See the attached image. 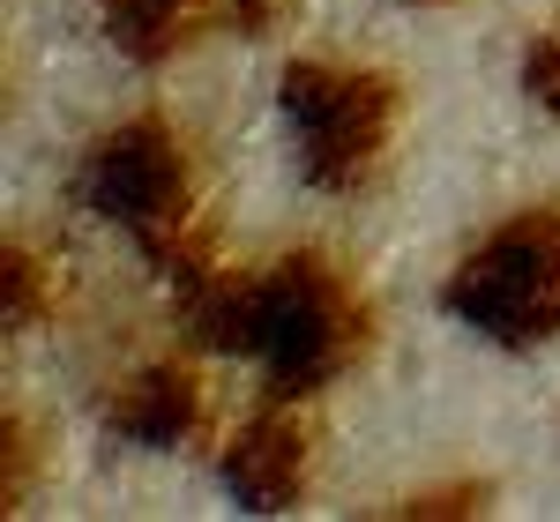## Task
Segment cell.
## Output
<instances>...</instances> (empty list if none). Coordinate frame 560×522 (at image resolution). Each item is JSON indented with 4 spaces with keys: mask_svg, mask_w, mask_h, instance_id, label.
I'll list each match as a JSON object with an SVG mask.
<instances>
[{
    "mask_svg": "<svg viewBox=\"0 0 560 522\" xmlns=\"http://www.w3.org/2000/svg\"><path fill=\"white\" fill-rule=\"evenodd\" d=\"M75 194L90 202V217L135 232L173 292H195L224 269L210 224H202L195 157H187V142L165 112H128L120 128L97 134L83 150V165H75Z\"/></svg>",
    "mask_w": 560,
    "mask_h": 522,
    "instance_id": "cell-2",
    "label": "cell"
},
{
    "mask_svg": "<svg viewBox=\"0 0 560 522\" xmlns=\"http://www.w3.org/2000/svg\"><path fill=\"white\" fill-rule=\"evenodd\" d=\"M523 90H530V105H546L560 120V31L530 38V52H523Z\"/></svg>",
    "mask_w": 560,
    "mask_h": 522,
    "instance_id": "cell-8",
    "label": "cell"
},
{
    "mask_svg": "<svg viewBox=\"0 0 560 522\" xmlns=\"http://www.w3.org/2000/svg\"><path fill=\"white\" fill-rule=\"evenodd\" d=\"M187 336L261 366L269 395H322L374 351V306L329 254H284L269 269H217L179 292Z\"/></svg>",
    "mask_w": 560,
    "mask_h": 522,
    "instance_id": "cell-1",
    "label": "cell"
},
{
    "mask_svg": "<svg viewBox=\"0 0 560 522\" xmlns=\"http://www.w3.org/2000/svg\"><path fill=\"white\" fill-rule=\"evenodd\" d=\"M478 500H486V485H433V493H411L396 515H478Z\"/></svg>",
    "mask_w": 560,
    "mask_h": 522,
    "instance_id": "cell-10",
    "label": "cell"
},
{
    "mask_svg": "<svg viewBox=\"0 0 560 522\" xmlns=\"http://www.w3.org/2000/svg\"><path fill=\"white\" fill-rule=\"evenodd\" d=\"M441 306L509 351L560 336V202L501 217L471 254L441 276Z\"/></svg>",
    "mask_w": 560,
    "mask_h": 522,
    "instance_id": "cell-4",
    "label": "cell"
},
{
    "mask_svg": "<svg viewBox=\"0 0 560 522\" xmlns=\"http://www.w3.org/2000/svg\"><path fill=\"white\" fill-rule=\"evenodd\" d=\"M277 120L292 142V165L314 194H374L388 150L404 128V90L382 68L351 60H292L277 75Z\"/></svg>",
    "mask_w": 560,
    "mask_h": 522,
    "instance_id": "cell-3",
    "label": "cell"
},
{
    "mask_svg": "<svg viewBox=\"0 0 560 522\" xmlns=\"http://www.w3.org/2000/svg\"><path fill=\"white\" fill-rule=\"evenodd\" d=\"M411 8H441V0H411Z\"/></svg>",
    "mask_w": 560,
    "mask_h": 522,
    "instance_id": "cell-11",
    "label": "cell"
},
{
    "mask_svg": "<svg viewBox=\"0 0 560 522\" xmlns=\"http://www.w3.org/2000/svg\"><path fill=\"white\" fill-rule=\"evenodd\" d=\"M292 15H300V0H224V31H240V38H277V31H292Z\"/></svg>",
    "mask_w": 560,
    "mask_h": 522,
    "instance_id": "cell-9",
    "label": "cell"
},
{
    "mask_svg": "<svg viewBox=\"0 0 560 522\" xmlns=\"http://www.w3.org/2000/svg\"><path fill=\"white\" fill-rule=\"evenodd\" d=\"M314 471H322V448H314V426L300 418V395H277L261 403L240 434L217 448V478L240 508L255 515H284L314 493Z\"/></svg>",
    "mask_w": 560,
    "mask_h": 522,
    "instance_id": "cell-6",
    "label": "cell"
},
{
    "mask_svg": "<svg viewBox=\"0 0 560 522\" xmlns=\"http://www.w3.org/2000/svg\"><path fill=\"white\" fill-rule=\"evenodd\" d=\"M68 306V269L52 254H23V247H8V313L15 321H31V329H45L52 313Z\"/></svg>",
    "mask_w": 560,
    "mask_h": 522,
    "instance_id": "cell-7",
    "label": "cell"
},
{
    "mask_svg": "<svg viewBox=\"0 0 560 522\" xmlns=\"http://www.w3.org/2000/svg\"><path fill=\"white\" fill-rule=\"evenodd\" d=\"M97 426L128 448H195L210 434V381L187 351H165V358H135L120 381H105L97 395Z\"/></svg>",
    "mask_w": 560,
    "mask_h": 522,
    "instance_id": "cell-5",
    "label": "cell"
}]
</instances>
